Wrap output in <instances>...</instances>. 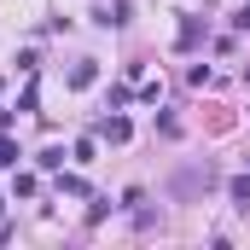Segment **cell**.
Here are the masks:
<instances>
[{
    "label": "cell",
    "mask_w": 250,
    "mask_h": 250,
    "mask_svg": "<svg viewBox=\"0 0 250 250\" xmlns=\"http://www.w3.org/2000/svg\"><path fill=\"white\" fill-rule=\"evenodd\" d=\"M93 82H99V64L93 59H82L76 70H70V87H93Z\"/></svg>",
    "instance_id": "obj_1"
},
{
    "label": "cell",
    "mask_w": 250,
    "mask_h": 250,
    "mask_svg": "<svg viewBox=\"0 0 250 250\" xmlns=\"http://www.w3.org/2000/svg\"><path fill=\"white\" fill-rule=\"evenodd\" d=\"M99 140H111V146H123V140H128V123H123V117H105V123H99Z\"/></svg>",
    "instance_id": "obj_2"
},
{
    "label": "cell",
    "mask_w": 250,
    "mask_h": 250,
    "mask_svg": "<svg viewBox=\"0 0 250 250\" xmlns=\"http://www.w3.org/2000/svg\"><path fill=\"white\" fill-rule=\"evenodd\" d=\"M198 41H204V23H198V18H187V23H181V53H192Z\"/></svg>",
    "instance_id": "obj_3"
},
{
    "label": "cell",
    "mask_w": 250,
    "mask_h": 250,
    "mask_svg": "<svg viewBox=\"0 0 250 250\" xmlns=\"http://www.w3.org/2000/svg\"><path fill=\"white\" fill-rule=\"evenodd\" d=\"M227 192H233V204H239V209H250V175H233Z\"/></svg>",
    "instance_id": "obj_4"
},
{
    "label": "cell",
    "mask_w": 250,
    "mask_h": 250,
    "mask_svg": "<svg viewBox=\"0 0 250 250\" xmlns=\"http://www.w3.org/2000/svg\"><path fill=\"white\" fill-rule=\"evenodd\" d=\"M233 23H239V29H250V6H239V12H233Z\"/></svg>",
    "instance_id": "obj_5"
},
{
    "label": "cell",
    "mask_w": 250,
    "mask_h": 250,
    "mask_svg": "<svg viewBox=\"0 0 250 250\" xmlns=\"http://www.w3.org/2000/svg\"><path fill=\"white\" fill-rule=\"evenodd\" d=\"M245 82H250V64H245Z\"/></svg>",
    "instance_id": "obj_6"
}]
</instances>
